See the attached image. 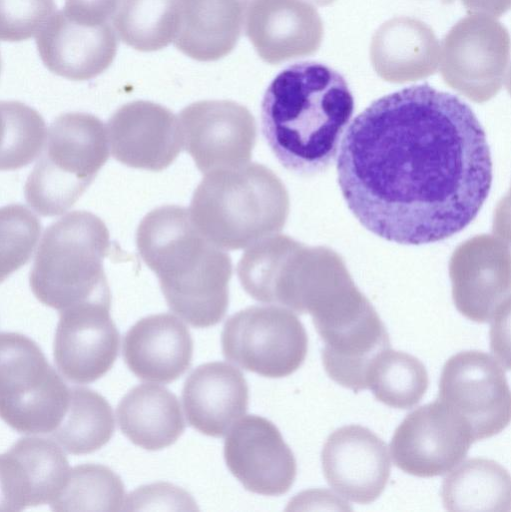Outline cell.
<instances>
[{
	"label": "cell",
	"mask_w": 511,
	"mask_h": 512,
	"mask_svg": "<svg viewBox=\"0 0 511 512\" xmlns=\"http://www.w3.org/2000/svg\"><path fill=\"white\" fill-rule=\"evenodd\" d=\"M337 179L368 231L422 245L447 239L476 218L493 166L472 108L424 83L385 95L354 118L339 147Z\"/></svg>",
	"instance_id": "1"
},
{
	"label": "cell",
	"mask_w": 511,
	"mask_h": 512,
	"mask_svg": "<svg viewBox=\"0 0 511 512\" xmlns=\"http://www.w3.org/2000/svg\"><path fill=\"white\" fill-rule=\"evenodd\" d=\"M354 109L340 73L319 62L295 63L264 94L263 135L285 169L303 177L319 175L334 164Z\"/></svg>",
	"instance_id": "2"
},
{
	"label": "cell",
	"mask_w": 511,
	"mask_h": 512,
	"mask_svg": "<svg viewBox=\"0 0 511 512\" xmlns=\"http://www.w3.org/2000/svg\"><path fill=\"white\" fill-rule=\"evenodd\" d=\"M136 245L175 315L196 328L223 319L232 261L200 233L187 208L164 205L149 212L138 226Z\"/></svg>",
	"instance_id": "3"
},
{
	"label": "cell",
	"mask_w": 511,
	"mask_h": 512,
	"mask_svg": "<svg viewBox=\"0 0 511 512\" xmlns=\"http://www.w3.org/2000/svg\"><path fill=\"white\" fill-rule=\"evenodd\" d=\"M191 199L190 217L209 241L238 250L281 229L288 208L278 177L259 163L205 174Z\"/></svg>",
	"instance_id": "4"
},
{
	"label": "cell",
	"mask_w": 511,
	"mask_h": 512,
	"mask_svg": "<svg viewBox=\"0 0 511 512\" xmlns=\"http://www.w3.org/2000/svg\"><path fill=\"white\" fill-rule=\"evenodd\" d=\"M110 244L107 226L91 212L73 211L53 222L30 271L34 296L59 312L89 302L111 304L103 267Z\"/></svg>",
	"instance_id": "5"
},
{
	"label": "cell",
	"mask_w": 511,
	"mask_h": 512,
	"mask_svg": "<svg viewBox=\"0 0 511 512\" xmlns=\"http://www.w3.org/2000/svg\"><path fill=\"white\" fill-rule=\"evenodd\" d=\"M108 157L107 132L98 117L84 112L59 115L27 177V203L44 217L63 214L86 191Z\"/></svg>",
	"instance_id": "6"
},
{
	"label": "cell",
	"mask_w": 511,
	"mask_h": 512,
	"mask_svg": "<svg viewBox=\"0 0 511 512\" xmlns=\"http://www.w3.org/2000/svg\"><path fill=\"white\" fill-rule=\"evenodd\" d=\"M70 388L29 337L0 333V418L27 435L52 433L69 404Z\"/></svg>",
	"instance_id": "7"
},
{
	"label": "cell",
	"mask_w": 511,
	"mask_h": 512,
	"mask_svg": "<svg viewBox=\"0 0 511 512\" xmlns=\"http://www.w3.org/2000/svg\"><path fill=\"white\" fill-rule=\"evenodd\" d=\"M226 360L268 378L294 373L304 362L308 336L291 311L276 306H250L232 315L221 334Z\"/></svg>",
	"instance_id": "8"
},
{
	"label": "cell",
	"mask_w": 511,
	"mask_h": 512,
	"mask_svg": "<svg viewBox=\"0 0 511 512\" xmlns=\"http://www.w3.org/2000/svg\"><path fill=\"white\" fill-rule=\"evenodd\" d=\"M439 59L448 85L474 100H485L497 92L509 72L508 30L492 16L468 15L443 38Z\"/></svg>",
	"instance_id": "9"
},
{
	"label": "cell",
	"mask_w": 511,
	"mask_h": 512,
	"mask_svg": "<svg viewBox=\"0 0 511 512\" xmlns=\"http://www.w3.org/2000/svg\"><path fill=\"white\" fill-rule=\"evenodd\" d=\"M437 399L466 421L474 442L500 433L510 421L505 372L495 357L483 351H461L446 361Z\"/></svg>",
	"instance_id": "10"
},
{
	"label": "cell",
	"mask_w": 511,
	"mask_h": 512,
	"mask_svg": "<svg viewBox=\"0 0 511 512\" xmlns=\"http://www.w3.org/2000/svg\"><path fill=\"white\" fill-rule=\"evenodd\" d=\"M473 442L466 421L436 399L406 415L389 448L397 468L428 478L450 472L464 460Z\"/></svg>",
	"instance_id": "11"
},
{
	"label": "cell",
	"mask_w": 511,
	"mask_h": 512,
	"mask_svg": "<svg viewBox=\"0 0 511 512\" xmlns=\"http://www.w3.org/2000/svg\"><path fill=\"white\" fill-rule=\"evenodd\" d=\"M183 147L203 174L249 163L256 143V122L243 105L203 100L179 113Z\"/></svg>",
	"instance_id": "12"
},
{
	"label": "cell",
	"mask_w": 511,
	"mask_h": 512,
	"mask_svg": "<svg viewBox=\"0 0 511 512\" xmlns=\"http://www.w3.org/2000/svg\"><path fill=\"white\" fill-rule=\"evenodd\" d=\"M223 452L230 472L250 492L279 496L294 483V454L279 429L262 416L237 420L226 434Z\"/></svg>",
	"instance_id": "13"
},
{
	"label": "cell",
	"mask_w": 511,
	"mask_h": 512,
	"mask_svg": "<svg viewBox=\"0 0 511 512\" xmlns=\"http://www.w3.org/2000/svg\"><path fill=\"white\" fill-rule=\"evenodd\" d=\"M110 305L89 302L60 311L53 354L59 372L69 381L94 382L113 366L120 337Z\"/></svg>",
	"instance_id": "14"
},
{
	"label": "cell",
	"mask_w": 511,
	"mask_h": 512,
	"mask_svg": "<svg viewBox=\"0 0 511 512\" xmlns=\"http://www.w3.org/2000/svg\"><path fill=\"white\" fill-rule=\"evenodd\" d=\"M321 464L330 487L359 504L372 503L382 494L391 471L386 443L358 424L342 426L328 436Z\"/></svg>",
	"instance_id": "15"
},
{
	"label": "cell",
	"mask_w": 511,
	"mask_h": 512,
	"mask_svg": "<svg viewBox=\"0 0 511 512\" xmlns=\"http://www.w3.org/2000/svg\"><path fill=\"white\" fill-rule=\"evenodd\" d=\"M112 156L137 169L161 171L183 148L178 118L166 107L144 100L126 103L107 123Z\"/></svg>",
	"instance_id": "16"
},
{
	"label": "cell",
	"mask_w": 511,
	"mask_h": 512,
	"mask_svg": "<svg viewBox=\"0 0 511 512\" xmlns=\"http://www.w3.org/2000/svg\"><path fill=\"white\" fill-rule=\"evenodd\" d=\"M70 467L54 440L24 437L0 454V512H18L52 503L64 488Z\"/></svg>",
	"instance_id": "17"
},
{
	"label": "cell",
	"mask_w": 511,
	"mask_h": 512,
	"mask_svg": "<svg viewBox=\"0 0 511 512\" xmlns=\"http://www.w3.org/2000/svg\"><path fill=\"white\" fill-rule=\"evenodd\" d=\"M244 20L258 56L272 65L314 54L323 39L322 19L304 0H249Z\"/></svg>",
	"instance_id": "18"
},
{
	"label": "cell",
	"mask_w": 511,
	"mask_h": 512,
	"mask_svg": "<svg viewBox=\"0 0 511 512\" xmlns=\"http://www.w3.org/2000/svg\"><path fill=\"white\" fill-rule=\"evenodd\" d=\"M36 45L42 62L52 73L84 81L100 75L112 64L118 40L109 23H81L61 10L37 33Z\"/></svg>",
	"instance_id": "19"
},
{
	"label": "cell",
	"mask_w": 511,
	"mask_h": 512,
	"mask_svg": "<svg viewBox=\"0 0 511 512\" xmlns=\"http://www.w3.org/2000/svg\"><path fill=\"white\" fill-rule=\"evenodd\" d=\"M315 329L323 341L321 357L327 375L355 393L367 389L373 362L390 348L389 334L375 310L365 304Z\"/></svg>",
	"instance_id": "20"
},
{
	"label": "cell",
	"mask_w": 511,
	"mask_h": 512,
	"mask_svg": "<svg viewBox=\"0 0 511 512\" xmlns=\"http://www.w3.org/2000/svg\"><path fill=\"white\" fill-rule=\"evenodd\" d=\"M122 352L127 367L139 379L167 384L190 367L193 340L182 319L170 313L154 314L127 331Z\"/></svg>",
	"instance_id": "21"
},
{
	"label": "cell",
	"mask_w": 511,
	"mask_h": 512,
	"mask_svg": "<svg viewBox=\"0 0 511 512\" xmlns=\"http://www.w3.org/2000/svg\"><path fill=\"white\" fill-rule=\"evenodd\" d=\"M248 385L243 374L225 362L198 366L186 379L182 401L191 427L210 437H223L245 415Z\"/></svg>",
	"instance_id": "22"
},
{
	"label": "cell",
	"mask_w": 511,
	"mask_h": 512,
	"mask_svg": "<svg viewBox=\"0 0 511 512\" xmlns=\"http://www.w3.org/2000/svg\"><path fill=\"white\" fill-rule=\"evenodd\" d=\"M440 45L430 26L412 17H394L373 34L370 61L386 81L403 83L426 78L439 64Z\"/></svg>",
	"instance_id": "23"
},
{
	"label": "cell",
	"mask_w": 511,
	"mask_h": 512,
	"mask_svg": "<svg viewBox=\"0 0 511 512\" xmlns=\"http://www.w3.org/2000/svg\"><path fill=\"white\" fill-rule=\"evenodd\" d=\"M249 0H178L175 47L201 62L219 60L236 46Z\"/></svg>",
	"instance_id": "24"
},
{
	"label": "cell",
	"mask_w": 511,
	"mask_h": 512,
	"mask_svg": "<svg viewBox=\"0 0 511 512\" xmlns=\"http://www.w3.org/2000/svg\"><path fill=\"white\" fill-rule=\"evenodd\" d=\"M116 416L121 432L134 445L151 451L172 445L185 429L178 398L157 384L132 388L120 400Z\"/></svg>",
	"instance_id": "25"
},
{
	"label": "cell",
	"mask_w": 511,
	"mask_h": 512,
	"mask_svg": "<svg viewBox=\"0 0 511 512\" xmlns=\"http://www.w3.org/2000/svg\"><path fill=\"white\" fill-rule=\"evenodd\" d=\"M441 498L448 511L508 512L511 481L498 462L475 457L459 463L442 483Z\"/></svg>",
	"instance_id": "26"
},
{
	"label": "cell",
	"mask_w": 511,
	"mask_h": 512,
	"mask_svg": "<svg viewBox=\"0 0 511 512\" xmlns=\"http://www.w3.org/2000/svg\"><path fill=\"white\" fill-rule=\"evenodd\" d=\"M114 428L113 410L102 395L89 388L72 387L67 411L51 436L67 453L82 455L107 444Z\"/></svg>",
	"instance_id": "27"
},
{
	"label": "cell",
	"mask_w": 511,
	"mask_h": 512,
	"mask_svg": "<svg viewBox=\"0 0 511 512\" xmlns=\"http://www.w3.org/2000/svg\"><path fill=\"white\" fill-rule=\"evenodd\" d=\"M111 19L126 45L142 52L157 51L175 38L178 0H117Z\"/></svg>",
	"instance_id": "28"
},
{
	"label": "cell",
	"mask_w": 511,
	"mask_h": 512,
	"mask_svg": "<svg viewBox=\"0 0 511 512\" xmlns=\"http://www.w3.org/2000/svg\"><path fill=\"white\" fill-rule=\"evenodd\" d=\"M429 384L424 364L415 356L386 349L373 362L367 386L381 403L410 409L420 402Z\"/></svg>",
	"instance_id": "29"
},
{
	"label": "cell",
	"mask_w": 511,
	"mask_h": 512,
	"mask_svg": "<svg viewBox=\"0 0 511 512\" xmlns=\"http://www.w3.org/2000/svg\"><path fill=\"white\" fill-rule=\"evenodd\" d=\"M126 500L121 478L101 464L70 469L67 482L50 504L54 511H120Z\"/></svg>",
	"instance_id": "30"
},
{
	"label": "cell",
	"mask_w": 511,
	"mask_h": 512,
	"mask_svg": "<svg viewBox=\"0 0 511 512\" xmlns=\"http://www.w3.org/2000/svg\"><path fill=\"white\" fill-rule=\"evenodd\" d=\"M45 134V121L34 108L0 101V171L29 165L41 152Z\"/></svg>",
	"instance_id": "31"
},
{
	"label": "cell",
	"mask_w": 511,
	"mask_h": 512,
	"mask_svg": "<svg viewBox=\"0 0 511 512\" xmlns=\"http://www.w3.org/2000/svg\"><path fill=\"white\" fill-rule=\"evenodd\" d=\"M41 229L40 220L26 206L0 207V283L29 262Z\"/></svg>",
	"instance_id": "32"
},
{
	"label": "cell",
	"mask_w": 511,
	"mask_h": 512,
	"mask_svg": "<svg viewBox=\"0 0 511 512\" xmlns=\"http://www.w3.org/2000/svg\"><path fill=\"white\" fill-rule=\"evenodd\" d=\"M54 0H0V40H27L55 13Z\"/></svg>",
	"instance_id": "33"
},
{
	"label": "cell",
	"mask_w": 511,
	"mask_h": 512,
	"mask_svg": "<svg viewBox=\"0 0 511 512\" xmlns=\"http://www.w3.org/2000/svg\"><path fill=\"white\" fill-rule=\"evenodd\" d=\"M123 510L195 511L196 501L185 490L173 484L158 482L141 486L126 496Z\"/></svg>",
	"instance_id": "34"
},
{
	"label": "cell",
	"mask_w": 511,
	"mask_h": 512,
	"mask_svg": "<svg viewBox=\"0 0 511 512\" xmlns=\"http://www.w3.org/2000/svg\"><path fill=\"white\" fill-rule=\"evenodd\" d=\"M117 0H65L64 13L75 21L100 25L108 23Z\"/></svg>",
	"instance_id": "35"
},
{
	"label": "cell",
	"mask_w": 511,
	"mask_h": 512,
	"mask_svg": "<svg viewBox=\"0 0 511 512\" xmlns=\"http://www.w3.org/2000/svg\"><path fill=\"white\" fill-rule=\"evenodd\" d=\"M462 4L473 13H480L492 17L504 14L510 8L511 0H460Z\"/></svg>",
	"instance_id": "36"
},
{
	"label": "cell",
	"mask_w": 511,
	"mask_h": 512,
	"mask_svg": "<svg viewBox=\"0 0 511 512\" xmlns=\"http://www.w3.org/2000/svg\"><path fill=\"white\" fill-rule=\"evenodd\" d=\"M307 1L310 3H313L315 5H318V6H326V5H329L333 2H335L336 0H307Z\"/></svg>",
	"instance_id": "37"
},
{
	"label": "cell",
	"mask_w": 511,
	"mask_h": 512,
	"mask_svg": "<svg viewBox=\"0 0 511 512\" xmlns=\"http://www.w3.org/2000/svg\"><path fill=\"white\" fill-rule=\"evenodd\" d=\"M0 73H1V57H0Z\"/></svg>",
	"instance_id": "38"
}]
</instances>
